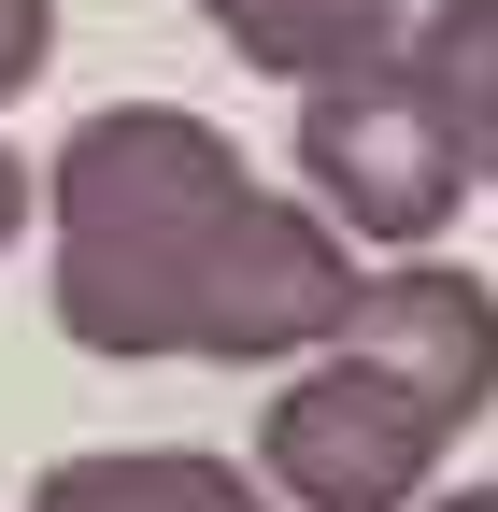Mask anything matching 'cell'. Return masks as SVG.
<instances>
[{
	"instance_id": "6da1fadb",
	"label": "cell",
	"mask_w": 498,
	"mask_h": 512,
	"mask_svg": "<svg viewBox=\"0 0 498 512\" xmlns=\"http://www.w3.org/2000/svg\"><path fill=\"white\" fill-rule=\"evenodd\" d=\"M57 200V328L86 356H228L285 370L342 328L356 242L242 171V143L185 100H100L43 171Z\"/></svg>"
},
{
	"instance_id": "7a4b0ae2",
	"label": "cell",
	"mask_w": 498,
	"mask_h": 512,
	"mask_svg": "<svg viewBox=\"0 0 498 512\" xmlns=\"http://www.w3.org/2000/svg\"><path fill=\"white\" fill-rule=\"evenodd\" d=\"M456 427H470V399H442V384H413L328 328L314 356H285L271 413H257V470L285 512H413L427 470L456 456Z\"/></svg>"
},
{
	"instance_id": "3957f363",
	"label": "cell",
	"mask_w": 498,
	"mask_h": 512,
	"mask_svg": "<svg viewBox=\"0 0 498 512\" xmlns=\"http://www.w3.org/2000/svg\"><path fill=\"white\" fill-rule=\"evenodd\" d=\"M299 200L342 242H385V256H427L456 228L470 157H456V128L427 114L413 57H370L342 86H299Z\"/></svg>"
},
{
	"instance_id": "277c9868",
	"label": "cell",
	"mask_w": 498,
	"mask_h": 512,
	"mask_svg": "<svg viewBox=\"0 0 498 512\" xmlns=\"http://www.w3.org/2000/svg\"><path fill=\"white\" fill-rule=\"evenodd\" d=\"M200 15L228 29L242 72H271V86H342L370 57H399V0H200Z\"/></svg>"
},
{
	"instance_id": "5b68a950",
	"label": "cell",
	"mask_w": 498,
	"mask_h": 512,
	"mask_svg": "<svg viewBox=\"0 0 498 512\" xmlns=\"http://www.w3.org/2000/svg\"><path fill=\"white\" fill-rule=\"evenodd\" d=\"M29 512H285V498L228 456H57Z\"/></svg>"
},
{
	"instance_id": "8992f818",
	"label": "cell",
	"mask_w": 498,
	"mask_h": 512,
	"mask_svg": "<svg viewBox=\"0 0 498 512\" xmlns=\"http://www.w3.org/2000/svg\"><path fill=\"white\" fill-rule=\"evenodd\" d=\"M399 57H413V86H427V114L456 128V157H470V185H498V0H427Z\"/></svg>"
},
{
	"instance_id": "52a82bcc",
	"label": "cell",
	"mask_w": 498,
	"mask_h": 512,
	"mask_svg": "<svg viewBox=\"0 0 498 512\" xmlns=\"http://www.w3.org/2000/svg\"><path fill=\"white\" fill-rule=\"evenodd\" d=\"M43 43H57V0H0V100L43 72Z\"/></svg>"
},
{
	"instance_id": "ba28073f",
	"label": "cell",
	"mask_w": 498,
	"mask_h": 512,
	"mask_svg": "<svg viewBox=\"0 0 498 512\" xmlns=\"http://www.w3.org/2000/svg\"><path fill=\"white\" fill-rule=\"evenodd\" d=\"M15 228H29V157L0 143V242H15Z\"/></svg>"
},
{
	"instance_id": "9c48e42d",
	"label": "cell",
	"mask_w": 498,
	"mask_h": 512,
	"mask_svg": "<svg viewBox=\"0 0 498 512\" xmlns=\"http://www.w3.org/2000/svg\"><path fill=\"white\" fill-rule=\"evenodd\" d=\"M427 512H498V484H456V498H427Z\"/></svg>"
}]
</instances>
